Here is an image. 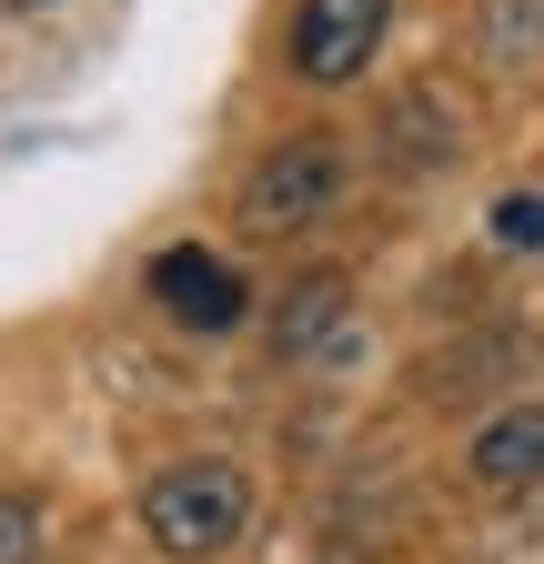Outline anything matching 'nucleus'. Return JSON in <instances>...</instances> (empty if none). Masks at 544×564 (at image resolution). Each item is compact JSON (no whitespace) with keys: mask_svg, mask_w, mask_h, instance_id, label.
<instances>
[{"mask_svg":"<svg viewBox=\"0 0 544 564\" xmlns=\"http://www.w3.org/2000/svg\"><path fill=\"white\" fill-rule=\"evenodd\" d=\"M344 303H353V282L333 272V262H313L293 293L272 303V352H283V364H303V352H333V343H344Z\"/></svg>","mask_w":544,"mask_h":564,"instance_id":"nucleus-6","label":"nucleus"},{"mask_svg":"<svg viewBox=\"0 0 544 564\" xmlns=\"http://www.w3.org/2000/svg\"><path fill=\"white\" fill-rule=\"evenodd\" d=\"M444 152H454V121H444L434 91H414L403 101V162H444Z\"/></svg>","mask_w":544,"mask_h":564,"instance_id":"nucleus-9","label":"nucleus"},{"mask_svg":"<svg viewBox=\"0 0 544 564\" xmlns=\"http://www.w3.org/2000/svg\"><path fill=\"white\" fill-rule=\"evenodd\" d=\"M344 202H353V152L333 131H293V141H272V152L242 172L232 223H242V242H303Z\"/></svg>","mask_w":544,"mask_h":564,"instance_id":"nucleus-1","label":"nucleus"},{"mask_svg":"<svg viewBox=\"0 0 544 564\" xmlns=\"http://www.w3.org/2000/svg\"><path fill=\"white\" fill-rule=\"evenodd\" d=\"M504 373H524V333L514 323H494V333H474V343H444L434 364H424V403H474L485 383H504Z\"/></svg>","mask_w":544,"mask_h":564,"instance_id":"nucleus-7","label":"nucleus"},{"mask_svg":"<svg viewBox=\"0 0 544 564\" xmlns=\"http://www.w3.org/2000/svg\"><path fill=\"white\" fill-rule=\"evenodd\" d=\"M494 242H514V252L544 242V202H534V192H504V202H494Z\"/></svg>","mask_w":544,"mask_h":564,"instance_id":"nucleus-10","label":"nucleus"},{"mask_svg":"<svg viewBox=\"0 0 544 564\" xmlns=\"http://www.w3.org/2000/svg\"><path fill=\"white\" fill-rule=\"evenodd\" d=\"M152 303L182 323V333H232L242 313H252V282L213 252V242H172V252H152Z\"/></svg>","mask_w":544,"mask_h":564,"instance_id":"nucleus-3","label":"nucleus"},{"mask_svg":"<svg viewBox=\"0 0 544 564\" xmlns=\"http://www.w3.org/2000/svg\"><path fill=\"white\" fill-rule=\"evenodd\" d=\"M142 534L172 554V564H213L252 534V474L222 464V454H192L172 474L142 484Z\"/></svg>","mask_w":544,"mask_h":564,"instance_id":"nucleus-2","label":"nucleus"},{"mask_svg":"<svg viewBox=\"0 0 544 564\" xmlns=\"http://www.w3.org/2000/svg\"><path fill=\"white\" fill-rule=\"evenodd\" d=\"M383 21H393V0H303V11H293V70H303V82H353V70L383 51Z\"/></svg>","mask_w":544,"mask_h":564,"instance_id":"nucleus-4","label":"nucleus"},{"mask_svg":"<svg viewBox=\"0 0 544 564\" xmlns=\"http://www.w3.org/2000/svg\"><path fill=\"white\" fill-rule=\"evenodd\" d=\"M0 11H21V0H0Z\"/></svg>","mask_w":544,"mask_h":564,"instance_id":"nucleus-12","label":"nucleus"},{"mask_svg":"<svg viewBox=\"0 0 544 564\" xmlns=\"http://www.w3.org/2000/svg\"><path fill=\"white\" fill-rule=\"evenodd\" d=\"M485 61L504 82H544V0H494L485 11Z\"/></svg>","mask_w":544,"mask_h":564,"instance_id":"nucleus-8","label":"nucleus"},{"mask_svg":"<svg viewBox=\"0 0 544 564\" xmlns=\"http://www.w3.org/2000/svg\"><path fill=\"white\" fill-rule=\"evenodd\" d=\"M31 554H41V514L21 494H0V564H31Z\"/></svg>","mask_w":544,"mask_h":564,"instance_id":"nucleus-11","label":"nucleus"},{"mask_svg":"<svg viewBox=\"0 0 544 564\" xmlns=\"http://www.w3.org/2000/svg\"><path fill=\"white\" fill-rule=\"evenodd\" d=\"M464 474L485 484V494H524L544 484V403H504L474 423V444H464Z\"/></svg>","mask_w":544,"mask_h":564,"instance_id":"nucleus-5","label":"nucleus"}]
</instances>
